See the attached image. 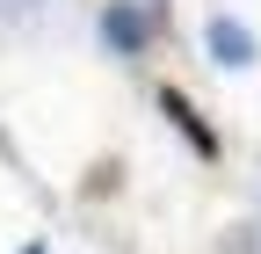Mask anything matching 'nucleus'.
Listing matches in <instances>:
<instances>
[{"label":"nucleus","mask_w":261,"mask_h":254,"mask_svg":"<svg viewBox=\"0 0 261 254\" xmlns=\"http://www.w3.org/2000/svg\"><path fill=\"white\" fill-rule=\"evenodd\" d=\"M160 102H167V116L181 123V131H189V145H203V153H218V138H211V131H203V123H196V116H189V102H181V94H174V87H167V94H160Z\"/></svg>","instance_id":"1"},{"label":"nucleus","mask_w":261,"mask_h":254,"mask_svg":"<svg viewBox=\"0 0 261 254\" xmlns=\"http://www.w3.org/2000/svg\"><path fill=\"white\" fill-rule=\"evenodd\" d=\"M109 37H116L123 51H138V37H145V29H138V15H123V8H116V15H109Z\"/></svg>","instance_id":"2"},{"label":"nucleus","mask_w":261,"mask_h":254,"mask_svg":"<svg viewBox=\"0 0 261 254\" xmlns=\"http://www.w3.org/2000/svg\"><path fill=\"white\" fill-rule=\"evenodd\" d=\"M218 51H225V58H232V66H240V58H247V37H240V29H232V22H218Z\"/></svg>","instance_id":"3"}]
</instances>
